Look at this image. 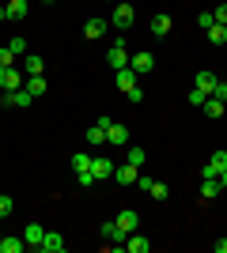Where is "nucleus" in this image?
I'll return each instance as SVG.
<instances>
[{
    "instance_id": "1",
    "label": "nucleus",
    "mask_w": 227,
    "mask_h": 253,
    "mask_svg": "<svg viewBox=\"0 0 227 253\" xmlns=\"http://www.w3.org/2000/svg\"><path fill=\"white\" fill-rule=\"evenodd\" d=\"M106 61H110V68L118 72V68H129V49H125V38H114V45H110V53H106Z\"/></svg>"
},
{
    "instance_id": "2",
    "label": "nucleus",
    "mask_w": 227,
    "mask_h": 253,
    "mask_svg": "<svg viewBox=\"0 0 227 253\" xmlns=\"http://www.w3.org/2000/svg\"><path fill=\"white\" fill-rule=\"evenodd\" d=\"M224 170H227V151H212L208 163H205V170H201V178H220Z\"/></svg>"
},
{
    "instance_id": "3",
    "label": "nucleus",
    "mask_w": 227,
    "mask_h": 253,
    "mask_svg": "<svg viewBox=\"0 0 227 253\" xmlns=\"http://www.w3.org/2000/svg\"><path fill=\"white\" fill-rule=\"evenodd\" d=\"M23 84H27V80H23V72L15 64H11V68H0V91H19Z\"/></svg>"
},
{
    "instance_id": "4",
    "label": "nucleus",
    "mask_w": 227,
    "mask_h": 253,
    "mask_svg": "<svg viewBox=\"0 0 227 253\" xmlns=\"http://www.w3.org/2000/svg\"><path fill=\"white\" fill-rule=\"evenodd\" d=\"M106 144L110 148H125V144H129V128L121 125V121H110L106 125Z\"/></svg>"
},
{
    "instance_id": "5",
    "label": "nucleus",
    "mask_w": 227,
    "mask_h": 253,
    "mask_svg": "<svg viewBox=\"0 0 227 253\" xmlns=\"http://www.w3.org/2000/svg\"><path fill=\"white\" fill-rule=\"evenodd\" d=\"M129 68H133L136 76H148L151 68H155V57H151L148 49H140V53H133V57H129Z\"/></svg>"
},
{
    "instance_id": "6",
    "label": "nucleus",
    "mask_w": 227,
    "mask_h": 253,
    "mask_svg": "<svg viewBox=\"0 0 227 253\" xmlns=\"http://www.w3.org/2000/svg\"><path fill=\"white\" fill-rule=\"evenodd\" d=\"M133 19H136L133 4H114V27H118V31H129Z\"/></svg>"
},
{
    "instance_id": "7",
    "label": "nucleus",
    "mask_w": 227,
    "mask_h": 253,
    "mask_svg": "<svg viewBox=\"0 0 227 253\" xmlns=\"http://www.w3.org/2000/svg\"><path fill=\"white\" fill-rule=\"evenodd\" d=\"M114 84H118V91H133V87L140 84V76L133 72V68H118V72H114Z\"/></svg>"
},
{
    "instance_id": "8",
    "label": "nucleus",
    "mask_w": 227,
    "mask_h": 253,
    "mask_svg": "<svg viewBox=\"0 0 227 253\" xmlns=\"http://www.w3.org/2000/svg\"><path fill=\"white\" fill-rule=\"evenodd\" d=\"M91 170H95V178H98V181L114 178V163H110L106 155H91Z\"/></svg>"
},
{
    "instance_id": "9",
    "label": "nucleus",
    "mask_w": 227,
    "mask_h": 253,
    "mask_svg": "<svg viewBox=\"0 0 227 253\" xmlns=\"http://www.w3.org/2000/svg\"><path fill=\"white\" fill-rule=\"evenodd\" d=\"M114 178H118V185H136L140 170L133 167V163H125V167H114Z\"/></svg>"
},
{
    "instance_id": "10",
    "label": "nucleus",
    "mask_w": 227,
    "mask_h": 253,
    "mask_svg": "<svg viewBox=\"0 0 227 253\" xmlns=\"http://www.w3.org/2000/svg\"><path fill=\"white\" fill-rule=\"evenodd\" d=\"M42 253H65V238L57 231H45V238H42V246H38Z\"/></svg>"
},
{
    "instance_id": "11",
    "label": "nucleus",
    "mask_w": 227,
    "mask_h": 253,
    "mask_svg": "<svg viewBox=\"0 0 227 253\" xmlns=\"http://www.w3.org/2000/svg\"><path fill=\"white\" fill-rule=\"evenodd\" d=\"M114 223H118V227H121V231H125V234H133V231H136V227H140V215L125 208V211H118V219H114Z\"/></svg>"
},
{
    "instance_id": "12",
    "label": "nucleus",
    "mask_w": 227,
    "mask_h": 253,
    "mask_svg": "<svg viewBox=\"0 0 227 253\" xmlns=\"http://www.w3.org/2000/svg\"><path fill=\"white\" fill-rule=\"evenodd\" d=\"M125 250H129V253H148V250H151V242L144 238L140 231H133L129 238H125Z\"/></svg>"
},
{
    "instance_id": "13",
    "label": "nucleus",
    "mask_w": 227,
    "mask_h": 253,
    "mask_svg": "<svg viewBox=\"0 0 227 253\" xmlns=\"http://www.w3.org/2000/svg\"><path fill=\"white\" fill-rule=\"evenodd\" d=\"M102 238H106V242H114V246H125V238H129V234L121 231L118 223H102Z\"/></svg>"
},
{
    "instance_id": "14",
    "label": "nucleus",
    "mask_w": 227,
    "mask_h": 253,
    "mask_svg": "<svg viewBox=\"0 0 227 253\" xmlns=\"http://www.w3.org/2000/svg\"><path fill=\"white\" fill-rule=\"evenodd\" d=\"M42 238H45V227H42V223H31V227L23 231V242H27V246H34V250L42 246Z\"/></svg>"
},
{
    "instance_id": "15",
    "label": "nucleus",
    "mask_w": 227,
    "mask_h": 253,
    "mask_svg": "<svg viewBox=\"0 0 227 253\" xmlns=\"http://www.w3.org/2000/svg\"><path fill=\"white\" fill-rule=\"evenodd\" d=\"M106 34V19H87L84 23V38L87 42H95V38H102Z\"/></svg>"
},
{
    "instance_id": "16",
    "label": "nucleus",
    "mask_w": 227,
    "mask_h": 253,
    "mask_svg": "<svg viewBox=\"0 0 227 253\" xmlns=\"http://www.w3.org/2000/svg\"><path fill=\"white\" fill-rule=\"evenodd\" d=\"M23 72H27V76H42L45 61H42V57H34V53H27V57H23Z\"/></svg>"
},
{
    "instance_id": "17",
    "label": "nucleus",
    "mask_w": 227,
    "mask_h": 253,
    "mask_svg": "<svg viewBox=\"0 0 227 253\" xmlns=\"http://www.w3.org/2000/svg\"><path fill=\"white\" fill-rule=\"evenodd\" d=\"M220 189H224V185H220V178H205V181H201V201H216Z\"/></svg>"
},
{
    "instance_id": "18",
    "label": "nucleus",
    "mask_w": 227,
    "mask_h": 253,
    "mask_svg": "<svg viewBox=\"0 0 227 253\" xmlns=\"http://www.w3.org/2000/svg\"><path fill=\"white\" fill-rule=\"evenodd\" d=\"M193 87H201L205 95H212V87H216V76L208 72V68H201V72H197V80H193Z\"/></svg>"
},
{
    "instance_id": "19",
    "label": "nucleus",
    "mask_w": 227,
    "mask_h": 253,
    "mask_svg": "<svg viewBox=\"0 0 227 253\" xmlns=\"http://www.w3.org/2000/svg\"><path fill=\"white\" fill-rule=\"evenodd\" d=\"M151 34H155V38H167V34H171V15H155V19H151Z\"/></svg>"
},
{
    "instance_id": "20",
    "label": "nucleus",
    "mask_w": 227,
    "mask_h": 253,
    "mask_svg": "<svg viewBox=\"0 0 227 253\" xmlns=\"http://www.w3.org/2000/svg\"><path fill=\"white\" fill-rule=\"evenodd\" d=\"M87 144H91V148H98V144H106V128L98 125V121H95L91 128H87Z\"/></svg>"
},
{
    "instance_id": "21",
    "label": "nucleus",
    "mask_w": 227,
    "mask_h": 253,
    "mask_svg": "<svg viewBox=\"0 0 227 253\" xmlns=\"http://www.w3.org/2000/svg\"><path fill=\"white\" fill-rule=\"evenodd\" d=\"M27 11H31L27 0H8V15H11V19H27Z\"/></svg>"
},
{
    "instance_id": "22",
    "label": "nucleus",
    "mask_w": 227,
    "mask_h": 253,
    "mask_svg": "<svg viewBox=\"0 0 227 253\" xmlns=\"http://www.w3.org/2000/svg\"><path fill=\"white\" fill-rule=\"evenodd\" d=\"M208 42H212V45L227 42V27H224V23H212V27H208Z\"/></svg>"
},
{
    "instance_id": "23",
    "label": "nucleus",
    "mask_w": 227,
    "mask_h": 253,
    "mask_svg": "<svg viewBox=\"0 0 227 253\" xmlns=\"http://www.w3.org/2000/svg\"><path fill=\"white\" fill-rule=\"evenodd\" d=\"M201 110H205V117H224V102H220V98H212V95L205 98V106H201Z\"/></svg>"
},
{
    "instance_id": "24",
    "label": "nucleus",
    "mask_w": 227,
    "mask_h": 253,
    "mask_svg": "<svg viewBox=\"0 0 227 253\" xmlns=\"http://www.w3.org/2000/svg\"><path fill=\"white\" fill-rule=\"evenodd\" d=\"M23 87H27V91H31L34 98H38V95H45V76H31V80H27Z\"/></svg>"
},
{
    "instance_id": "25",
    "label": "nucleus",
    "mask_w": 227,
    "mask_h": 253,
    "mask_svg": "<svg viewBox=\"0 0 227 253\" xmlns=\"http://www.w3.org/2000/svg\"><path fill=\"white\" fill-rule=\"evenodd\" d=\"M72 170L76 174H80V170H91V155H87V151H76L72 155Z\"/></svg>"
},
{
    "instance_id": "26",
    "label": "nucleus",
    "mask_w": 227,
    "mask_h": 253,
    "mask_svg": "<svg viewBox=\"0 0 227 253\" xmlns=\"http://www.w3.org/2000/svg\"><path fill=\"white\" fill-rule=\"evenodd\" d=\"M148 197H155V201H167L171 197V189L163 185V181H151V189H148Z\"/></svg>"
},
{
    "instance_id": "27",
    "label": "nucleus",
    "mask_w": 227,
    "mask_h": 253,
    "mask_svg": "<svg viewBox=\"0 0 227 253\" xmlns=\"http://www.w3.org/2000/svg\"><path fill=\"white\" fill-rule=\"evenodd\" d=\"M8 49L15 53V57H27V42H23V34H15V38H11V42H8Z\"/></svg>"
},
{
    "instance_id": "28",
    "label": "nucleus",
    "mask_w": 227,
    "mask_h": 253,
    "mask_svg": "<svg viewBox=\"0 0 227 253\" xmlns=\"http://www.w3.org/2000/svg\"><path fill=\"white\" fill-rule=\"evenodd\" d=\"M125 163H133V167L140 170V167H144V148H129V155H125Z\"/></svg>"
},
{
    "instance_id": "29",
    "label": "nucleus",
    "mask_w": 227,
    "mask_h": 253,
    "mask_svg": "<svg viewBox=\"0 0 227 253\" xmlns=\"http://www.w3.org/2000/svg\"><path fill=\"white\" fill-rule=\"evenodd\" d=\"M205 91H201V87H193V91H189V95H185V102H189V106H205Z\"/></svg>"
},
{
    "instance_id": "30",
    "label": "nucleus",
    "mask_w": 227,
    "mask_h": 253,
    "mask_svg": "<svg viewBox=\"0 0 227 253\" xmlns=\"http://www.w3.org/2000/svg\"><path fill=\"white\" fill-rule=\"evenodd\" d=\"M23 238H4V253H23Z\"/></svg>"
},
{
    "instance_id": "31",
    "label": "nucleus",
    "mask_w": 227,
    "mask_h": 253,
    "mask_svg": "<svg viewBox=\"0 0 227 253\" xmlns=\"http://www.w3.org/2000/svg\"><path fill=\"white\" fill-rule=\"evenodd\" d=\"M212 23H216V15H212V11H201V15H197V27H201V31H208Z\"/></svg>"
},
{
    "instance_id": "32",
    "label": "nucleus",
    "mask_w": 227,
    "mask_h": 253,
    "mask_svg": "<svg viewBox=\"0 0 227 253\" xmlns=\"http://www.w3.org/2000/svg\"><path fill=\"white\" fill-rule=\"evenodd\" d=\"M76 178H80V185H84V189H87V185H95V170H80V174H76Z\"/></svg>"
},
{
    "instance_id": "33",
    "label": "nucleus",
    "mask_w": 227,
    "mask_h": 253,
    "mask_svg": "<svg viewBox=\"0 0 227 253\" xmlns=\"http://www.w3.org/2000/svg\"><path fill=\"white\" fill-rule=\"evenodd\" d=\"M11 64H15V53L4 45V49H0V68H11Z\"/></svg>"
},
{
    "instance_id": "34",
    "label": "nucleus",
    "mask_w": 227,
    "mask_h": 253,
    "mask_svg": "<svg viewBox=\"0 0 227 253\" xmlns=\"http://www.w3.org/2000/svg\"><path fill=\"white\" fill-rule=\"evenodd\" d=\"M212 98H220V102H227V84H224V80H216V87H212Z\"/></svg>"
},
{
    "instance_id": "35",
    "label": "nucleus",
    "mask_w": 227,
    "mask_h": 253,
    "mask_svg": "<svg viewBox=\"0 0 227 253\" xmlns=\"http://www.w3.org/2000/svg\"><path fill=\"white\" fill-rule=\"evenodd\" d=\"M8 215H11V197L0 193V219H8Z\"/></svg>"
},
{
    "instance_id": "36",
    "label": "nucleus",
    "mask_w": 227,
    "mask_h": 253,
    "mask_svg": "<svg viewBox=\"0 0 227 253\" xmlns=\"http://www.w3.org/2000/svg\"><path fill=\"white\" fill-rule=\"evenodd\" d=\"M125 98H129V102H144V87L136 84V87H133V91H125Z\"/></svg>"
},
{
    "instance_id": "37",
    "label": "nucleus",
    "mask_w": 227,
    "mask_h": 253,
    "mask_svg": "<svg viewBox=\"0 0 227 253\" xmlns=\"http://www.w3.org/2000/svg\"><path fill=\"white\" fill-rule=\"evenodd\" d=\"M212 15H216V23H224V27H227V4H216V11H212Z\"/></svg>"
},
{
    "instance_id": "38",
    "label": "nucleus",
    "mask_w": 227,
    "mask_h": 253,
    "mask_svg": "<svg viewBox=\"0 0 227 253\" xmlns=\"http://www.w3.org/2000/svg\"><path fill=\"white\" fill-rule=\"evenodd\" d=\"M212 250H216V253H227V238H216V242H212Z\"/></svg>"
},
{
    "instance_id": "39",
    "label": "nucleus",
    "mask_w": 227,
    "mask_h": 253,
    "mask_svg": "<svg viewBox=\"0 0 227 253\" xmlns=\"http://www.w3.org/2000/svg\"><path fill=\"white\" fill-rule=\"evenodd\" d=\"M4 19H11V15H8V4H0V23H4Z\"/></svg>"
},
{
    "instance_id": "40",
    "label": "nucleus",
    "mask_w": 227,
    "mask_h": 253,
    "mask_svg": "<svg viewBox=\"0 0 227 253\" xmlns=\"http://www.w3.org/2000/svg\"><path fill=\"white\" fill-rule=\"evenodd\" d=\"M220 185H224V189H227V170H224V174H220Z\"/></svg>"
},
{
    "instance_id": "41",
    "label": "nucleus",
    "mask_w": 227,
    "mask_h": 253,
    "mask_svg": "<svg viewBox=\"0 0 227 253\" xmlns=\"http://www.w3.org/2000/svg\"><path fill=\"white\" fill-rule=\"evenodd\" d=\"M0 253H4V238H0Z\"/></svg>"
},
{
    "instance_id": "42",
    "label": "nucleus",
    "mask_w": 227,
    "mask_h": 253,
    "mask_svg": "<svg viewBox=\"0 0 227 253\" xmlns=\"http://www.w3.org/2000/svg\"><path fill=\"white\" fill-rule=\"evenodd\" d=\"M42 4H53V0H42Z\"/></svg>"
},
{
    "instance_id": "43",
    "label": "nucleus",
    "mask_w": 227,
    "mask_h": 253,
    "mask_svg": "<svg viewBox=\"0 0 227 253\" xmlns=\"http://www.w3.org/2000/svg\"><path fill=\"white\" fill-rule=\"evenodd\" d=\"M110 4H114V0H110Z\"/></svg>"
}]
</instances>
